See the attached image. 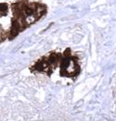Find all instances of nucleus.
<instances>
[{"mask_svg": "<svg viewBox=\"0 0 116 121\" xmlns=\"http://www.w3.org/2000/svg\"><path fill=\"white\" fill-rule=\"evenodd\" d=\"M81 72V67L78 57L72 55L70 48H67L62 54V59L60 64V75L63 78L75 79Z\"/></svg>", "mask_w": 116, "mask_h": 121, "instance_id": "2", "label": "nucleus"}, {"mask_svg": "<svg viewBox=\"0 0 116 121\" xmlns=\"http://www.w3.org/2000/svg\"><path fill=\"white\" fill-rule=\"evenodd\" d=\"M9 10V6L6 3H2L1 4V16H6V14L8 13Z\"/></svg>", "mask_w": 116, "mask_h": 121, "instance_id": "3", "label": "nucleus"}, {"mask_svg": "<svg viewBox=\"0 0 116 121\" xmlns=\"http://www.w3.org/2000/svg\"><path fill=\"white\" fill-rule=\"evenodd\" d=\"M62 59V55L60 53L52 52L49 53L47 56H45L41 57L39 60H37L32 67L30 68V71L32 73H43L46 74L47 76H50L56 68L60 64V61Z\"/></svg>", "mask_w": 116, "mask_h": 121, "instance_id": "1", "label": "nucleus"}]
</instances>
